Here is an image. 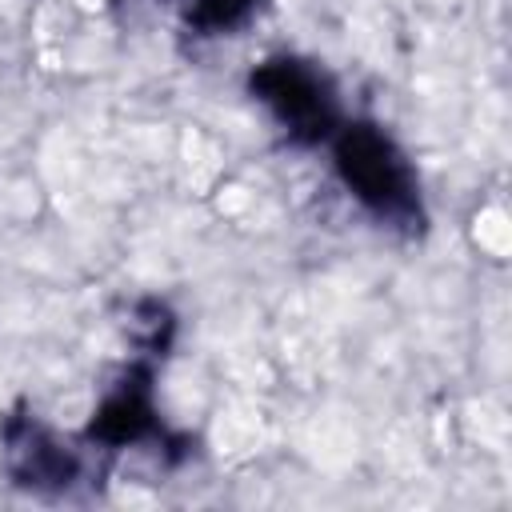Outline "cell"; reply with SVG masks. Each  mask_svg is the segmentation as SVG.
<instances>
[{"mask_svg":"<svg viewBox=\"0 0 512 512\" xmlns=\"http://www.w3.org/2000/svg\"><path fill=\"white\" fill-rule=\"evenodd\" d=\"M8 476L40 496H64L84 480V452L72 448L60 432L40 424L32 412H12L0 428Z\"/></svg>","mask_w":512,"mask_h":512,"instance_id":"3","label":"cell"},{"mask_svg":"<svg viewBox=\"0 0 512 512\" xmlns=\"http://www.w3.org/2000/svg\"><path fill=\"white\" fill-rule=\"evenodd\" d=\"M248 92L256 104L268 108L276 128L296 148L328 144L332 132L344 124L340 96L332 76L304 56H268L248 72Z\"/></svg>","mask_w":512,"mask_h":512,"instance_id":"2","label":"cell"},{"mask_svg":"<svg viewBox=\"0 0 512 512\" xmlns=\"http://www.w3.org/2000/svg\"><path fill=\"white\" fill-rule=\"evenodd\" d=\"M176 12H180V20L192 28V32H200V36H220V32H232V28H240L256 8H260V0H168Z\"/></svg>","mask_w":512,"mask_h":512,"instance_id":"5","label":"cell"},{"mask_svg":"<svg viewBox=\"0 0 512 512\" xmlns=\"http://www.w3.org/2000/svg\"><path fill=\"white\" fill-rule=\"evenodd\" d=\"M84 440L100 452H120V448H136L148 440H164V424L152 400V364L140 360L112 384V392L92 412Z\"/></svg>","mask_w":512,"mask_h":512,"instance_id":"4","label":"cell"},{"mask_svg":"<svg viewBox=\"0 0 512 512\" xmlns=\"http://www.w3.org/2000/svg\"><path fill=\"white\" fill-rule=\"evenodd\" d=\"M328 144L340 184L380 228H392L400 236H424L428 208L420 196V176L404 148L380 124L344 120Z\"/></svg>","mask_w":512,"mask_h":512,"instance_id":"1","label":"cell"}]
</instances>
